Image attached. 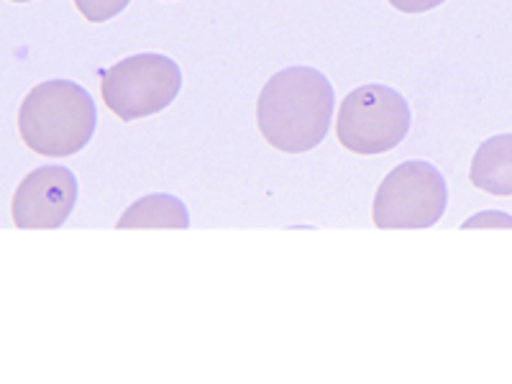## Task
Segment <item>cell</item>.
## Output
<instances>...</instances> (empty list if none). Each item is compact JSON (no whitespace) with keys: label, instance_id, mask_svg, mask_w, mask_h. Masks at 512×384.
<instances>
[{"label":"cell","instance_id":"cell-12","mask_svg":"<svg viewBox=\"0 0 512 384\" xmlns=\"http://www.w3.org/2000/svg\"><path fill=\"white\" fill-rule=\"evenodd\" d=\"M11 3H31V0H11Z\"/></svg>","mask_w":512,"mask_h":384},{"label":"cell","instance_id":"cell-10","mask_svg":"<svg viewBox=\"0 0 512 384\" xmlns=\"http://www.w3.org/2000/svg\"><path fill=\"white\" fill-rule=\"evenodd\" d=\"M512 228V216L507 213H500V210H487V213H477L472 221H466L464 228Z\"/></svg>","mask_w":512,"mask_h":384},{"label":"cell","instance_id":"cell-11","mask_svg":"<svg viewBox=\"0 0 512 384\" xmlns=\"http://www.w3.org/2000/svg\"><path fill=\"white\" fill-rule=\"evenodd\" d=\"M441 3H446V0H390L392 8H397L400 13H410V16L433 11V8H438Z\"/></svg>","mask_w":512,"mask_h":384},{"label":"cell","instance_id":"cell-3","mask_svg":"<svg viewBox=\"0 0 512 384\" xmlns=\"http://www.w3.org/2000/svg\"><path fill=\"white\" fill-rule=\"evenodd\" d=\"M410 134V105L387 85H361L338 108L336 139L346 152L377 157L392 152Z\"/></svg>","mask_w":512,"mask_h":384},{"label":"cell","instance_id":"cell-8","mask_svg":"<svg viewBox=\"0 0 512 384\" xmlns=\"http://www.w3.org/2000/svg\"><path fill=\"white\" fill-rule=\"evenodd\" d=\"M118 228H177L185 231L190 228V213H187L185 203L175 195L167 192H154L146 198L136 200L134 205H128L123 210V216L118 218Z\"/></svg>","mask_w":512,"mask_h":384},{"label":"cell","instance_id":"cell-1","mask_svg":"<svg viewBox=\"0 0 512 384\" xmlns=\"http://www.w3.org/2000/svg\"><path fill=\"white\" fill-rule=\"evenodd\" d=\"M336 95L323 72L287 67L267 80L256 100V126L269 146L305 154L328 136Z\"/></svg>","mask_w":512,"mask_h":384},{"label":"cell","instance_id":"cell-4","mask_svg":"<svg viewBox=\"0 0 512 384\" xmlns=\"http://www.w3.org/2000/svg\"><path fill=\"white\" fill-rule=\"evenodd\" d=\"M180 90V64L154 52L121 59L100 77L105 108L126 123L162 113L175 103Z\"/></svg>","mask_w":512,"mask_h":384},{"label":"cell","instance_id":"cell-5","mask_svg":"<svg viewBox=\"0 0 512 384\" xmlns=\"http://www.w3.org/2000/svg\"><path fill=\"white\" fill-rule=\"evenodd\" d=\"M446 205V177L428 162H405L377 187L372 218L377 228H431Z\"/></svg>","mask_w":512,"mask_h":384},{"label":"cell","instance_id":"cell-7","mask_svg":"<svg viewBox=\"0 0 512 384\" xmlns=\"http://www.w3.org/2000/svg\"><path fill=\"white\" fill-rule=\"evenodd\" d=\"M469 180L477 190L497 198H512V134L492 136L479 146Z\"/></svg>","mask_w":512,"mask_h":384},{"label":"cell","instance_id":"cell-6","mask_svg":"<svg viewBox=\"0 0 512 384\" xmlns=\"http://www.w3.org/2000/svg\"><path fill=\"white\" fill-rule=\"evenodd\" d=\"M77 203V177L72 169L49 164L39 167L21 180L11 203V218L16 228H59L67 223Z\"/></svg>","mask_w":512,"mask_h":384},{"label":"cell","instance_id":"cell-9","mask_svg":"<svg viewBox=\"0 0 512 384\" xmlns=\"http://www.w3.org/2000/svg\"><path fill=\"white\" fill-rule=\"evenodd\" d=\"M131 0H75L77 11L88 18L90 24H105L128 8Z\"/></svg>","mask_w":512,"mask_h":384},{"label":"cell","instance_id":"cell-2","mask_svg":"<svg viewBox=\"0 0 512 384\" xmlns=\"http://www.w3.org/2000/svg\"><path fill=\"white\" fill-rule=\"evenodd\" d=\"M98 126L93 95L70 80L41 82L18 108V134L39 157H75Z\"/></svg>","mask_w":512,"mask_h":384}]
</instances>
